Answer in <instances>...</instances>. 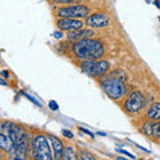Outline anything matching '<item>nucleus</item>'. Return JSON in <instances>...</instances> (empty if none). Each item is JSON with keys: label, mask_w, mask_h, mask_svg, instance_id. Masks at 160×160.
Returning <instances> with one entry per match:
<instances>
[{"label": "nucleus", "mask_w": 160, "mask_h": 160, "mask_svg": "<svg viewBox=\"0 0 160 160\" xmlns=\"http://www.w3.org/2000/svg\"><path fill=\"white\" fill-rule=\"evenodd\" d=\"M94 36V31L91 29H84V28H79V29H73V31H68V40L70 42H79V40H83V39L87 38H92Z\"/></svg>", "instance_id": "obj_9"}, {"label": "nucleus", "mask_w": 160, "mask_h": 160, "mask_svg": "<svg viewBox=\"0 0 160 160\" xmlns=\"http://www.w3.org/2000/svg\"><path fill=\"white\" fill-rule=\"evenodd\" d=\"M100 87L104 91V94L112 100H120L127 94V87L124 84V79L119 77L115 72L111 76L103 77L100 80Z\"/></svg>", "instance_id": "obj_2"}, {"label": "nucleus", "mask_w": 160, "mask_h": 160, "mask_svg": "<svg viewBox=\"0 0 160 160\" xmlns=\"http://www.w3.org/2000/svg\"><path fill=\"white\" fill-rule=\"evenodd\" d=\"M80 70L88 76L101 77L109 71V63L107 60H87L80 64Z\"/></svg>", "instance_id": "obj_4"}, {"label": "nucleus", "mask_w": 160, "mask_h": 160, "mask_svg": "<svg viewBox=\"0 0 160 160\" xmlns=\"http://www.w3.org/2000/svg\"><path fill=\"white\" fill-rule=\"evenodd\" d=\"M116 151H118V153H123V155H127L128 157H131V159H136L135 155H132L131 152H128V151L123 150V148H116Z\"/></svg>", "instance_id": "obj_18"}, {"label": "nucleus", "mask_w": 160, "mask_h": 160, "mask_svg": "<svg viewBox=\"0 0 160 160\" xmlns=\"http://www.w3.org/2000/svg\"><path fill=\"white\" fill-rule=\"evenodd\" d=\"M32 147V155L34 159L36 160H52L53 159V152L51 150V143H49L48 137L42 133L36 135L31 143Z\"/></svg>", "instance_id": "obj_3"}, {"label": "nucleus", "mask_w": 160, "mask_h": 160, "mask_svg": "<svg viewBox=\"0 0 160 160\" xmlns=\"http://www.w3.org/2000/svg\"><path fill=\"white\" fill-rule=\"evenodd\" d=\"M63 135H64V136H67L68 139H72V137H73L72 132H71V131H68V129H63Z\"/></svg>", "instance_id": "obj_21"}, {"label": "nucleus", "mask_w": 160, "mask_h": 160, "mask_svg": "<svg viewBox=\"0 0 160 160\" xmlns=\"http://www.w3.org/2000/svg\"><path fill=\"white\" fill-rule=\"evenodd\" d=\"M49 108H51V109H52V111H57V109H59V105H57V103H56V101H49Z\"/></svg>", "instance_id": "obj_20"}, {"label": "nucleus", "mask_w": 160, "mask_h": 160, "mask_svg": "<svg viewBox=\"0 0 160 160\" xmlns=\"http://www.w3.org/2000/svg\"><path fill=\"white\" fill-rule=\"evenodd\" d=\"M80 131H81V132H84V133H87V135H90V136H92V137H94V133H92V132H90V131H88V129L80 128Z\"/></svg>", "instance_id": "obj_23"}, {"label": "nucleus", "mask_w": 160, "mask_h": 160, "mask_svg": "<svg viewBox=\"0 0 160 160\" xmlns=\"http://www.w3.org/2000/svg\"><path fill=\"white\" fill-rule=\"evenodd\" d=\"M151 136L156 142H160V120L157 123H151Z\"/></svg>", "instance_id": "obj_14"}, {"label": "nucleus", "mask_w": 160, "mask_h": 160, "mask_svg": "<svg viewBox=\"0 0 160 160\" xmlns=\"http://www.w3.org/2000/svg\"><path fill=\"white\" fill-rule=\"evenodd\" d=\"M72 52L81 62L87 60H99L105 53L104 44L98 39H83L72 45Z\"/></svg>", "instance_id": "obj_1"}, {"label": "nucleus", "mask_w": 160, "mask_h": 160, "mask_svg": "<svg viewBox=\"0 0 160 160\" xmlns=\"http://www.w3.org/2000/svg\"><path fill=\"white\" fill-rule=\"evenodd\" d=\"M11 146H12V142L8 137V135L4 133L3 131H0V148L3 151H5V152H8L11 150Z\"/></svg>", "instance_id": "obj_13"}, {"label": "nucleus", "mask_w": 160, "mask_h": 160, "mask_svg": "<svg viewBox=\"0 0 160 160\" xmlns=\"http://www.w3.org/2000/svg\"><path fill=\"white\" fill-rule=\"evenodd\" d=\"M79 159H83V160H94L95 159V156H92L88 151H85V150H80L79 151Z\"/></svg>", "instance_id": "obj_15"}, {"label": "nucleus", "mask_w": 160, "mask_h": 160, "mask_svg": "<svg viewBox=\"0 0 160 160\" xmlns=\"http://www.w3.org/2000/svg\"><path fill=\"white\" fill-rule=\"evenodd\" d=\"M24 96L28 99V100H31L32 103H34V104H36V105H38V107H42V104H40V101H38L35 98H32V96H31V95H29V94H27V92H24Z\"/></svg>", "instance_id": "obj_19"}, {"label": "nucleus", "mask_w": 160, "mask_h": 160, "mask_svg": "<svg viewBox=\"0 0 160 160\" xmlns=\"http://www.w3.org/2000/svg\"><path fill=\"white\" fill-rule=\"evenodd\" d=\"M62 159L64 160H76L79 159V153L76 152V150L73 147H64L62 153Z\"/></svg>", "instance_id": "obj_12"}, {"label": "nucleus", "mask_w": 160, "mask_h": 160, "mask_svg": "<svg viewBox=\"0 0 160 160\" xmlns=\"http://www.w3.org/2000/svg\"><path fill=\"white\" fill-rule=\"evenodd\" d=\"M146 116L148 120H160V103H155L151 105Z\"/></svg>", "instance_id": "obj_11"}, {"label": "nucleus", "mask_w": 160, "mask_h": 160, "mask_svg": "<svg viewBox=\"0 0 160 160\" xmlns=\"http://www.w3.org/2000/svg\"><path fill=\"white\" fill-rule=\"evenodd\" d=\"M48 140H49V143H51V148H53V159H62L63 148H64L63 142L57 136H53V135H49Z\"/></svg>", "instance_id": "obj_10"}, {"label": "nucleus", "mask_w": 160, "mask_h": 160, "mask_svg": "<svg viewBox=\"0 0 160 160\" xmlns=\"http://www.w3.org/2000/svg\"><path fill=\"white\" fill-rule=\"evenodd\" d=\"M155 5H156L157 8H160V1H159V0H156V1H155Z\"/></svg>", "instance_id": "obj_24"}, {"label": "nucleus", "mask_w": 160, "mask_h": 160, "mask_svg": "<svg viewBox=\"0 0 160 160\" xmlns=\"http://www.w3.org/2000/svg\"><path fill=\"white\" fill-rule=\"evenodd\" d=\"M52 36H53L55 39H62V38H63V32H62V31H55V32L52 34Z\"/></svg>", "instance_id": "obj_22"}, {"label": "nucleus", "mask_w": 160, "mask_h": 160, "mask_svg": "<svg viewBox=\"0 0 160 160\" xmlns=\"http://www.w3.org/2000/svg\"><path fill=\"white\" fill-rule=\"evenodd\" d=\"M55 3H60V4H76V3H80L83 0H53Z\"/></svg>", "instance_id": "obj_17"}, {"label": "nucleus", "mask_w": 160, "mask_h": 160, "mask_svg": "<svg viewBox=\"0 0 160 160\" xmlns=\"http://www.w3.org/2000/svg\"><path fill=\"white\" fill-rule=\"evenodd\" d=\"M140 131H142L144 135L147 136H151V123L150 122H146L144 124L142 125V128H140Z\"/></svg>", "instance_id": "obj_16"}, {"label": "nucleus", "mask_w": 160, "mask_h": 160, "mask_svg": "<svg viewBox=\"0 0 160 160\" xmlns=\"http://www.w3.org/2000/svg\"><path fill=\"white\" fill-rule=\"evenodd\" d=\"M147 104V99L146 96L140 92V91H133L129 94V96L125 99L124 101V109L125 112H128L131 115L139 114L143 108Z\"/></svg>", "instance_id": "obj_5"}, {"label": "nucleus", "mask_w": 160, "mask_h": 160, "mask_svg": "<svg viewBox=\"0 0 160 160\" xmlns=\"http://www.w3.org/2000/svg\"><path fill=\"white\" fill-rule=\"evenodd\" d=\"M56 25L60 31H73V29H79V28L84 27V23L79 19H72V18H59V20L56 21Z\"/></svg>", "instance_id": "obj_7"}, {"label": "nucleus", "mask_w": 160, "mask_h": 160, "mask_svg": "<svg viewBox=\"0 0 160 160\" xmlns=\"http://www.w3.org/2000/svg\"><path fill=\"white\" fill-rule=\"evenodd\" d=\"M3 76L4 77H8V72H7V71H4V72H3Z\"/></svg>", "instance_id": "obj_25"}, {"label": "nucleus", "mask_w": 160, "mask_h": 160, "mask_svg": "<svg viewBox=\"0 0 160 160\" xmlns=\"http://www.w3.org/2000/svg\"><path fill=\"white\" fill-rule=\"evenodd\" d=\"M85 23H87V25L91 28H105L109 24V16L105 14L88 15Z\"/></svg>", "instance_id": "obj_8"}, {"label": "nucleus", "mask_w": 160, "mask_h": 160, "mask_svg": "<svg viewBox=\"0 0 160 160\" xmlns=\"http://www.w3.org/2000/svg\"><path fill=\"white\" fill-rule=\"evenodd\" d=\"M88 14H90V8L83 4H73V5H68V7H62L57 11L59 18L81 19L88 16Z\"/></svg>", "instance_id": "obj_6"}]
</instances>
